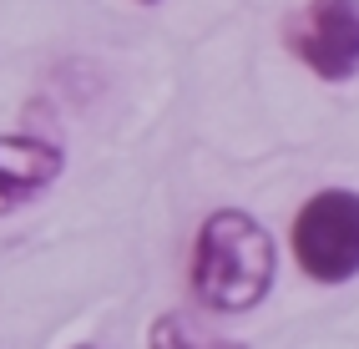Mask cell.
<instances>
[{"mask_svg": "<svg viewBox=\"0 0 359 349\" xmlns=\"http://www.w3.org/2000/svg\"><path fill=\"white\" fill-rule=\"evenodd\" d=\"M278 278V248L263 218L248 207H212L193 233L187 289L208 314H248L269 299Z\"/></svg>", "mask_w": 359, "mask_h": 349, "instance_id": "6da1fadb", "label": "cell"}, {"mask_svg": "<svg viewBox=\"0 0 359 349\" xmlns=\"http://www.w3.org/2000/svg\"><path fill=\"white\" fill-rule=\"evenodd\" d=\"M289 248L304 278L339 289L359 278V193L354 188H319L299 203Z\"/></svg>", "mask_w": 359, "mask_h": 349, "instance_id": "7a4b0ae2", "label": "cell"}, {"mask_svg": "<svg viewBox=\"0 0 359 349\" xmlns=\"http://www.w3.org/2000/svg\"><path fill=\"white\" fill-rule=\"evenodd\" d=\"M283 46L319 81L344 86L359 76V0H304L283 20Z\"/></svg>", "mask_w": 359, "mask_h": 349, "instance_id": "3957f363", "label": "cell"}, {"mask_svg": "<svg viewBox=\"0 0 359 349\" xmlns=\"http://www.w3.org/2000/svg\"><path fill=\"white\" fill-rule=\"evenodd\" d=\"M66 172V147L36 132H0V218L31 207Z\"/></svg>", "mask_w": 359, "mask_h": 349, "instance_id": "277c9868", "label": "cell"}, {"mask_svg": "<svg viewBox=\"0 0 359 349\" xmlns=\"http://www.w3.org/2000/svg\"><path fill=\"white\" fill-rule=\"evenodd\" d=\"M147 349H248V344L223 339L212 324H203L198 314H187V309H167V314L152 319Z\"/></svg>", "mask_w": 359, "mask_h": 349, "instance_id": "5b68a950", "label": "cell"}, {"mask_svg": "<svg viewBox=\"0 0 359 349\" xmlns=\"http://www.w3.org/2000/svg\"><path fill=\"white\" fill-rule=\"evenodd\" d=\"M76 349H97V344H76Z\"/></svg>", "mask_w": 359, "mask_h": 349, "instance_id": "8992f818", "label": "cell"}, {"mask_svg": "<svg viewBox=\"0 0 359 349\" xmlns=\"http://www.w3.org/2000/svg\"><path fill=\"white\" fill-rule=\"evenodd\" d=\"M142 6H157V0H142Z\"/></svg>", "mask_w": 359, "mask_h": 349, "instance_id": "52a82bcc", "label": "cell"}]
</instances>
